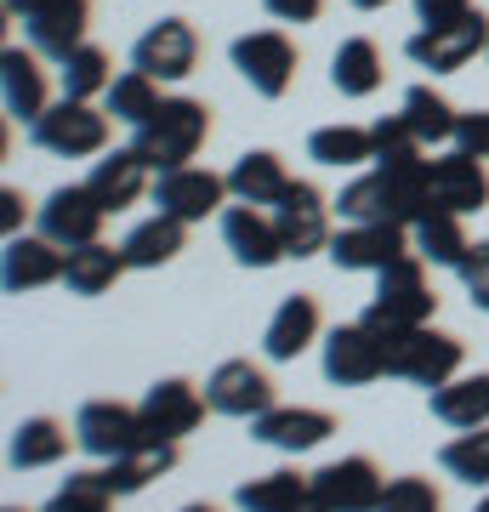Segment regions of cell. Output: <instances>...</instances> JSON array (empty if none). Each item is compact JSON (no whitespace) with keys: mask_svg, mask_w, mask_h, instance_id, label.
<instances>
[{"mask_svg":"<svg viewBox=\"0 0 489 512\" xmlns=\"http://www.w3.org/2000/svg\"><path fill=\"white\" fill-rule=\"evenodd\" d=\"M211 137V109H205L200 97H165L160 109L148 114L131 148L148 160V171L160 177V171H177V165H194V154L205 148Z\"/></svg>","mask_w":489,"mask_h":512,"instance_id":"1","label":"cell"},{"mask_svg":"<svg viewBox=\"0 0 489 512\" xmlns=\"http://www.w3.org/2000/svg\"><path fill=\"white\" fill-rule=\"evenodd\" d=\"M387 342V376H399L410 387H444L450 376H461V359L467 348L455 342L450 330H433V325H404V330H381Z\"/></svg>","mask_w":489,"mask_h":512,"instance_id":"2","label":"cell"},{"mask_svg":"<svg viewBox=\"0 0 489 512\" xmlns=\"http://www.w3.org/2000/svg\"><path fill=\"white\" fill-rule=\"evenodd\" d=\"M438 308L433 285H427V262L416 251L393 262V268H381L376 274V296H370V308H364V325L376 330H404V325H427Z\"/></svg>","mask_w":489,"mask_h":512,"instance_id":"3","label":"cell"},{"mask_svg":"<svg viewBox=\"0 0 489 512\" xmlns=\"http://www.w3.org/2000/svg\"><path fill=\"white\" fill-rule=\"evenodd\" d=\"M109 120H114L109 109H91L80 97H57L52 109L29 126V143L57 154V160H91V154L109 148Z\"/></svg>","mask_w":489,"mask_h":512,"instance_id":"4","label":"cell"},{"mask_svg":"<svg viewBox=\"0 0 489 512\" xmlns=\"http://www.w3.org/2000/svg\"><path fill=\"white\" fill-rule=\"evenodd\" d=\"M416 251V239L404 222H342L336 234H330V262L342 268V274H381V268H393L404 256Z\"/></svg>","mask_w":489,"mask_h":512,"instance_id":"5","label":"cell"},{"mask_svg":"<svg viewBox=\"0 0 489 512\" xmlns=\"http://www.w3.org/2000/svg\"><path fill=\"white\" fill-rule=\"evenodd\" d=\"M478 52H489V18L484 12H467L455 23H433V29H416L404 40V57L416 69H433V74H455L467 69Z\"/></svg>","mask_w":489,"mask_h":512,"instance_id":"6","label":"cell"},{"mask_svg":"<svg viewBox=\"0 0 489 512\" xmlns=\"http://www.w3.org/2000/svg\"><path fill=\"white\" fill-rule=\"evenodd\" d=\"M325 382L330 387H370L387 376V342H381L376 325H364V319H353V325H336L325 336Z\"/></svg>","mask_w":489,"mask_h":512,"instance_id":"7","label":"cell"},{"mask_svg":"<svg viewBox=\"0 0 489 512\" xmlns=\"http://www.w3.org/2000/svg\"><path fill=\"white\" fill-rule=\"evenodd\" d=\"M234 69L239 80L251 86L256 97H285L290 92V80H296V40L279 35V29H256V35H239L234 40Z\"/></svg>","mask_w":489,"mask_h":512,"instance_id":"8","label":"cell"},{"mask_svg":"<svg viewBox=\"0 0 489 512\" xmlns=\"http://www.w3.org/2000/svg\"><path fill=\"white\" fill-rule=\"evenodd\" d=\"M143 439H148L143 410H131V404H120V399H91V404L74 410V444L97 461L126 456V450H137Z\"/></svg>","mask_w":489,"mask_h":512,"instance_id":"9","label":"cell"},{"mask_svg":"<svg viewBox=\"0 0 489 512\" xmlns=\"http://www.w3.org/2000/svg\"><path fill=\"white\" fill-rule=\"evenodd\" d=\"M273 228L285 239V256L308 262V256L330 251V234H336L330 228V200L313 183H290L285 200L273 205Z\"/></svg>","mask_w":489,"mask_h":512,"instance_id":"10","label":"cell"},{"mask_svg":"<svg viewBox=\"0 0 489 512\" xmlns=\"http://www.w3.org/2000/svg\"><path fill=\"white\" fill-rule=\"evenodd\" d=\"M194 63H200V35H194V23H188V18L148 23L143 35H137V46H131V69L154 74L160 86H165V80H188Z\"/></svg>","mask_w":489,"mask_h":512,"instance_id":"11","label":"cell"},{"mask_svg":"<svg viewBox=\"0 0 489 512\" xmlns=\"http://www.w3.org/2000/svg\"><path fill=\"white\" fill-rule=\"evenodd\" d=\"M427 205H433V211H455V217L484 211V205H489V171H484V160L467 154V148H450V154L427 160Z\"/></svg>","mask_w":489,"mask_h":512,"instance_id":"12","label":"cell"},{"mask_svg":"<svg viewBox=\"0 0 489 512\" xmlns=\"http://www.w3.org/2000/svg\"><path fill=\"white\" fill-rule=\"evenodd\" d=\"M313 495L325 512H376L381 495H387V478L370 456H342L313 473Z\"/></svg>","mask_w":489,"mask_h":512,"instance_id":"13","label":"cell"},{"mask_svg":"<svg viewBox=\"0 0 489 512\" xmlns=\"http://www.w3.org/2000/svg\"><path fill=\"white\" fill-rule=\"evenodd\" d=\"M205 404L228 421H256L262 410H273L268 370L251 365V359H222V365L205 376Z\"/></svg>","mask_w":489,"mask_h":512,"instance_id":"14","label":"cell"},{"mask_svg":"<svg viewBox=\"0 0 489 512\" xmlns=\"http://www.w3.org/2000/svg\"><path fill=\"white\" fill-rule=\"evenodd\" d=\"M336 433V416L319 410V404H273L251 421V439L268 444V450H285V456H302V450H319V444Z\"/></svg>","mask_w":489,"mask_h":512,"instance_id":"15","label":"cell"},{"mask_svg":"<svg viewBox=\"0 0 489 512\" xmlns=\"http://www.w3.org/2000/svg\"><path fill=\"white\" fill-rule=\"evenodd\" d=\"M143 427H148V439H165V444H182L194 427L205 421V393L194 382H182V376H171V382H154L143 393Z\"/></svg>","mask_w":489,"mask_h":512,"instance_id":"16","label":"cell"},{"mask_svg":"<svg viewBox=\"0 0 489 512\" xmlns=\"http://www.w3.org/2000/svg\"><path fill=\"white\" fill-rule=\"evenodd\" d=\"M103 222H109V211L97 205V194H91L86 183L52 188V194H46V205H40V234L57 239L63 251H74V245H91V239L103 234Z\"/></svg>","mask_w":489,"mask_h":512,"instance_id":"17","label":"cell"},{"mask_svg":"<svg viewBox=\"0 0 489 512\" xmlns=\"http://www.w3.org/2000/svg\"><path fill=\"white\" fill-rule=\"evenodd\" d=\"M222 194H228V177L205 171V165H177V171H160L154 177V205L171 211V217H182V222H205L211 211H228Z\"/></svg>","mask_w":489,"mask_h":512,"instance_id":"18","label":"cell"},{"mask_svg":"<svg viewBox=\"0 0 489 512\" xmlns=\"http://www.w3.org/2000/svg\"><path fill=\"white\" fill-rule=\"evenodd\" d=\"M63 262L69 251L46 234H12L6 239V256H0V285L12 296L40 291V285H63Z\"/></svg>","mask_w":489,"mask_h":512,"instance_id":"19","label":"cell"},{"mask_svg":"<svg viewBox=\"0 0 489 512\" xmlns=\"http://www.w3.org/2000/svg\"><path fill=\"white\" fill-rule=\"evenodd\" d=\"M222 245L234 251L239 268H273V262H285V239L273 228V211L245 205V200H234L222 211Z\"/></svg>","mask_w":489,"mask_h":512,"instance_id":"20","label":"cell"},{"mask_svg":"<svg viewBox=\"0 0 489 512\" xmlns=\"http://www.w3.org/2000/svg\"><path fill=\"white\" fill-rule=\"evenodd\" d=\"M86 23H91L86 0H40L35 12L23 18V29H29V46H35L46 63H63L69 52L86 46Z\"/></svg>","mask_w":489,"mask_h":512,"instance_id":"21","label":"cell"},{"mask_svg":"<svg viewBox=\"0 0 489 512\" xmlns=\"http://www.w3.org/2000/svg\"><path fill=\"white\" fill-rule=\"evenodd\" d=\"M148 160L137 154V148H114V154H103V160L91 165L86 188L97 194V205L109 211V217H120V211H131V205L148 194Z\"/></svg>","mask_w":489,"mask_h":512,"instance_id":"22","label":"cell"},{"mask_svg":"<svg viewBox=\"0 0 489 512\" xmlns=\"http://www.w3.org/2000/svg\"><path fill=\"white\" fill-rule=\"evenodd\" d=\"M0 103H6L12 120H29V126L52 109V103H46V69H40L35 46H29V52H23V46H6V52H0Z\"/></svg>","mask_w":489,"mask_h":512,"instance_id":"23","label":"cell"},{"mask_svg":"<svg viewBox=\"0 0 489 512\" xmlns=\"http://www.w3.org/2000/svg\"><path fill=\"white\" fill-rule=\"evenodd\" d=\"M319 342V302L308 291L285 296L279 308H273L268 330H262V353H268L273 365H290V359H302V353Z\"/></svg>","mask_w":489,"mask_h":512,"instance_id":"24","label":"cell"},{"mask_svg":"<svg viewBox=\"0 0 489 512\" xmlns=\"http://www.w3.org/2000/svg\"><path fill=\"white\" fill-rule=\"evenodd\" d=\"M296 183L285 171V160L279 154H268V148H251V154H239L234 171H228V194L245 205H262V211H273V205L285 200V188Z\"/></svg>","mask_w":489,"mask_h":512,"instance_id":"25","label":"cell"},{"mask_svg":"<svg viewBox=\"0 0 489 512\" xmlns=\"http://www.w3.org/2000/svg\"><path fill=\"white\" fill-rule=\"evenodd\" d=\"M182 245H188V222L171 217V211H154L148 222H137L126 239H120V251H126L131 268H165V262H177Z\"/></svg>","mask_w":489,"mask_h":512,"instance_id":"26","label":"cell"},{"mask_svg":"<svg viewBox=\"0 0 489 512\" xmlns=\"http://www.w3.org/2000/svg\"><path fill=\"white\" fill-rule=\"evenodd\" d=\"M69 456V427L52 416H29L12 427V444H6V461L18 467V473H40V467H57V461Z\"/></svg>","mask_w":489,"mask_h":512,"instance_id":"27","label":"cell"},{"mask_svg":"<svg viewBox=\"0 0 489 512\" xmlns=\"http://www.w3.org/2000/svg\"><path fill=\"white\" fill-rule=\"evenodd\" d=\"M131 262L120 245H103V239H91V245H74L69 262H63V285H69L74 296H103L114 291V279L126 274Z\"/></svg>","mask_w":489,"mask_h":512,"instance_id":"28","label":"cell"},{"mask_svg":"<svg viewBox=\"0 0 489 512\" xmlns=\"http://www.w3.org/2000/svg\"><path fill=\"white\" fill-rule=\"evenodd\" d=\"M239 512H296L302 501H313V473H296V467H273V473L251 478L234 490Z\"/></svg>","mask_w":489,"mask_h":512,"instance_id":"29","label":"cell"},{"mask_svg":"<svg viewBox=\"0 0 489 512\" xmlns=\"http://www.w3.org/2000/svg\"><path fill=\"white\" fill-rule=\"evenodd\" d=\"M177 467V444L165 439H143L137 450H126V456H114L103 473H109V490L114 495H143L154 478H165Z\"/></svg>","mask_w":489,"mask_h":512,"instance_id":"30","label":"cell"},{"mask_svg":"<svg viewBox=\"0 0 489 512\" xmlns=\"http://www.w3.org/2000/svg\"><path fill=\"white\" fill-rule=\"evenodd\" d=\"M433 421L467 433V427H484L489 421V376H450L444 387H433Z\"/></svg>","mask_w":489,"mask_h":512,"instance_id":"31","label":"cell"},{"mask_svg":"<svg viewBox=\"0 0 489 512\" xmlns=\"http://www.w3.org/2000/svg\"><path fill=\"white\" fill-rule=\"evenodd\" d=\"M381 80H387V69H381L376 40L347 35L342 46H336V57H330V86L342 97H370V92H381Z\"/></svg>","mask_w":489,"mask_h":512,"instance_id":"32","label":"cell"},{"mask_svg":"<svg viewBox=\"0 0 489 512\" xmlns=\"http://www.w3.org/2000/svg\"><path fill=\"white\" fill-rule=\"evenodd\" d=\"M410 239H416V256L433 262V268H461V256L472 251V239H467V228H461L455 211H427L410 228Z\"/></svg>","mask_w":489,"mask_h":512,"instance_id":"33","label":"cell"},{"mask_svg":"<svg viewBox=\"0 0 489 512\" xmlns=\"http://www.w3.org/2000/svg\"><path fill=\"white\" fill-rule=\"evenodd\" d=\"M404 114V126L416 131V143L421 148H438V143H455V126H461V114L444 103V97L433 92V86H410L399 103Z\"/></svg>","mask_w":489,"mask_h":512,"instance_id":"34","label":"cell"},{"mask_svg":"<svg viewBox=\"0 0 489 512\" xmlns=\"http://www.w3.org/2000/svg\"><path fill=\"white\" fill-rule=\"evenodd\" d=\"M160 103H165V97H160V80H154V74H143V69L114 74V86L103 92V109H109L120 126H131V131L143 126V120L160 109Z\"/></svg>","mask_w":489,"mask_h":512,"instance_id":"35","label":"cell"},{"mask_svg":"<svg viewBox=\"0 0 489 512\" xmlns=\"http://www.w3.org/2000/svg\"><path fill=\"white\" fill-rule=\"evenodd\" d=\"M57 80H63V97H80V103H91V97H103L114 86V63L103 46H80V52H69L63 63H57Z\"/></svg>","mask_w":489,"mask_h":512,"instance_id":"36","label":"cell"},{"mask_svg":"<svg viewBox=\"0 0 489 512\" xmlns=\"http://www.w3.org/2000/svg\"><path fill=\"white\" fill-rule=\"evenodd\" d=\"M308 160L336 165V171H353V165L376 160V143H370V126H319L308 137Z\"/></svg>","mask_w":489,"mask_h":512,"instance_id":"37","label":"cell"},{"mask_svg":"<svg viewBox=\"0 0 489 512\" xmlns=\"http://www.w3.org/2000/svg\"><path fill=\"white\" fill-rule=\"evenodd\" d=\"M438 467L472 490H489V421L484 427H467V433H455L444 450H438Z\"/></svg>","mask_w":489,"mask_h":512,"instance_id":"38","label":"cell"},{"mask_svg":"<svg viewBox=\"0 0 489 512\" xmlns=\"http://www.w3.org/2000/svg\"><path fill=\"white\" fill-rule=\"evenodd\" d=\"M114 501H120V495L109 490V473H69L63 490H57L40 512H109Z\"/></svg>","mask_w":489,"mask_h":512,"instance_id":"39","label":"cell"},{"mask_svg":"<svg viewBox=\"0 0 489 512\" xmlns=\"http://www.w3.org/2000/svg\"><path fill=\"white\" fill-rule=\"evenodd\" d=\"M376 512H444V495L433 490V478L421 473H404L387 484V495H381Z\"/></svg>","mask_w":489,"mask_h":512,"instance_id":"40","label":"cell"},{"mask_svg":"<svg viewBox=\"0 0 489 512\" xmlns=\"http://www.w3.org/2000/svg\"><path fill=\"white\" fill-rule=\"evenodd\" d=\"M370 143H376V165H393V160H410V154H421L416 131L404 126V114H381L376 126H370Z\"/></svg>","mask_w":489,"mask_h":512,"instance_id":"41","label":"cell"},{"mask_svg":"<svg viewBox=\"0 0 489 512\" xmlns=\"http://www.w3.org/2000/svg\"><path fill=\"white\" fill-rule=\"evenodd\" d=\"M461 285H467V296H472V308H484L489 313V239H478L467 256H461Z\"/></svg>","mask_w":489,"mask_h":512,"instance_id":"42","label":"cell"},{"mask_svg":"<svg viewBox=\"0 0 489 512\" xmlns=\"http://www.w3.org/2000/svg\"><path fill=\"white\" fill-rule=\"evenodd\" d=\"M455 148H467L478 160H489V109H472L461 114V126H455Z\"/></svg>","mask_w":489,"mask_h":512,"instance_id":"43","label":"cell"},{"mask_svg":"<svg viewBox=\"0 0 489 512\" xmlns=\"http://www.w3.org/2000/svg\"><path fill=\"white\" fill-rule=\"evenodd\" d=\"M467 12H472V0H416L421 29H433V23H455V18H467Z\"/></svg>","mask_w":489,"mask_h":512,"instance_id":"44","label":"cell"},{"mask_svg":"<svg viewBox=\"0 0 489 512\" xmlns=\"http://www.w3.org/2000/svg\"><path fill=\"white\" fill-rule=\"evenodd\" d=\"M262 6H268V18H279V23H313L325 12V0H262Z\"/></svg>","mask_w":489,"mask_h":512,"instance_id":"45","label":"cell"},{"mask_svg":"<svg viewBox=\"0 0 489 512\" xmlns=\"http://www.w3.org/2000/svg\"><path fill=\"white\" fill-rule=\"evenodd\" d=\"M23 217H29V200L18 188H0V228H6V239L23 234Z\"/></svg>","mask_w":489,"mask_h":512,"instance_id":"46","label":"cell"},{"mask_svg":"<svg viewBox=\"0 0 489 512\" xmlns=\"http://www.w3.org/2000/svg\"><path fill=\"white\" fill-rule=\"evenodd\" d=\"M35 6H40V0H6V18H29Z\"/></svg>","mask_w":489,"mask_h":512,"instance_id":"47","label":"cell"},{"mask_svg":"<svg viewBox=\"0 0 489 512\" xmlns=\"http://www.w3.org/2000/svg\"><path fill=\"white\" fill-rule=\"evenodd\" d=\"M347 6H359V12H381V6H393V0H347Z\"/></svg>","mask_w":489,"mask_h":512,"instance_id":"48","label":"cell"},{"mask_svg":"<svg viewBox=\"0 0 489 512\" xmlns=\"http://www.w3.org/2000/svg\"><path fill=\"white\" fill-rule=\"evenodd\" d=\"M296 512H325V507H319V495H313V501H302V507H296Z\"/></svg>","mask_w":489,"mask_h":512,"instance_id":"49","label":"cell"},{"mask_svg":"<svg viewBox=\"0 0 489 512\" xmlns=\"http://www.w3.org/2000/svg\"><path fill=\"white\" fill-rule=\"evenodd\" d=\"M177 512H217V507H205V501H194V507H177Z\"/></svg>","mask_w":489,"mask_h":512,"instance_id":"50","label":"cell"},{"mask_svg":"<svg viewBox=\"0 0 489 512\" xmlns=\"http://www.w3.org/2000/svg\"><path fill=\"white\" fill-rule=\"evenodd\" d=\"M472 512H489V495H484V501H478V507H472Z\"/></svg>","mask_w":489,"mask_h":512,"instance_id":"51","label":"cell"},{"mask_svg":"<svg viewBox=\"0 0 489 512\" xmlns=\"http://www.w3.org/2000/svg\"><path fill=\"white\" fill-rule=\"evenodd\" d=\"M6 512H23V507H6Z\"/></svg>","mask_w":489,"mask_h":512,"instance_id":"52","label":"cell"},{"mask_svg":"<svg viewBox=\"0 0 489 512\" xmlns=\"http://www.w3.org/2000/svg\"><path fill=\"white\" fill-rule=\"evenodd\" d=\"M484 57H489V52H484Z\"/></svg>","mask_w":489,"mask_h":512,"instance_id":"53","label":"cell"}]
</instances>
